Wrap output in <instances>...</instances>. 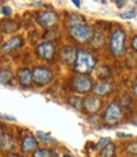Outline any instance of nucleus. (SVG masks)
<instances>
[{
	"mask_svg": "<svg viewBox=\"0 0 137 157\" xmlns=\"http://www.w3.org/2000/svg\"><path fill=\"white\" fill-rule=\"evenodd\" d=\"M0 118L3 121H9V122H15V118L10 117V115H6V114H0Z\"/></svg>",
	"mask_w": 137,
	"mask_h": 157,
	"instance_id": "obj_26",
	"label": "nucleus"
},
{
	"mask_svg": "<svg viewBox=\"0 0 137 157\" xmlns=\"http://www.w3.org/2000/svg\"><path fill=\"white\" fill-rule=\"evenodd\" d=\"M111 68L108 66H102L99 67V70H98V76H99L100 78H103V81L105 80L107 77H109L111 76Z\"/></svg>",
	"mask_w": 137,
	"mask_h": 157,
	"instance_id": "obj_21",
	"label": "nucleus"
},
{
	"mask_svg": "<svg viewBox=\"0 0 137 157\" xmlns=\"http://www.w3.org/2000/svg\"><path fill=\"white\" fill-rule=\"evenodd\" d=\"M37 22L43 28H52L58 23V15L52 10L41 12L37 15Z\"/></svg>",
	"mask_w": 137,
	"mask_h": 157,
	"instance_id": "obj_8",
	"label": "nucleus"
},
{
	"mask_svg": "<svg viewBox=\"0 0 137 157\" xmlns=\"http://www.w3.org/2000/svg\"><path fill=\"white\" fill-rule=\"evenodd\" d=\"M17 77H18V82L23 87H29L33 84V75L32 71L27 67H22L19 68L17 72Z\"/></svg>",
	"mask_w": 137,
	"mask_h": 157,
	"instance_id": "obj_11",
	"label": "nucleus"
},
{
	"mask_svg": "<svg viewBox=\"0 0 137 157\" xmlns=\"http://www.w3.org/2000/svg\"><path fill=\"white\" fill-rule=\"evenodd\" d=\"M68 23H70V27L77 25V24H85V19L77 14H70V17H68Z\"/></svg>",
	"mask_w": 137,
	"mask_h": 157,
	"instance_id": "obj_20",
	"label": "nucleus"
},
{
	"mask_svg": "<svg viewBox=\"0 0 137 157\" xmlns=\"http://www.w3.org/2000/svg\"><path fill=\"white\" fill-rule=\"evenodd\" d=\"M70 103L74 108H76V109H83V100L80 99V98H76V96H72L70 98Z\"/></svg>",
	"mask_w": 137,
	"mask_h": 157,
	"instance_id": "obj_22",
	"label": "nucleus"
},
{
	"mask_svg": "<svg viewBox=\"0 0 137 157\" xmlns=\"http://www.w3.org/2000/svg\"><path fill=\"white\" fill-rule=\"evenodd\" d=\"M113 89V86L111 82L108 81H99L96 85H94L93 91L95 94V96H107L108 94H111Z\"/></svg>",
	"mask_w": 137,
	"mask_h": 157,
	"instance_id": "obj_14",
	"label": "nucleus"
},
{
	"mask_svg": "<svg viewBox=\"0 0 137 157\" xmlns=\"http://www.w3.org/2000/svg\"><path fill=\"white\" fill-rule=\"evenodd\" d=\"M3 14L4 15H10L12 14V9L9 6H3Z\"/></svg>",
	"mask_w": 137,
	"mask_h": 157,
	"instance_id": "obj_28",
	"label": "nucleus"
},
{
	"mask_svg": "<svg viewBox=\"0 0 137 157\" xmlns=\"http://www.w3.org/2000/svg\"><path fill=\"white\" fill-rule=\"evenodd\" d=\"M14 80V75L9 68H3L0 70V84L3 85H10Z\"/></svg>",
	"mask_w": 137,
	"mask_h": 157,
	"instance_id": "obj_15",
	"label": "nucleus"
},
{
	"mask_svg": "<svg viewBox=\"0 0 137 157\" xmlns=\"http://www.w3.org/2000/svg\"><path fill=\"white\" fill-rule=\"evenodd\" d=\"M122 117H123L122 106L117 101H112L105 108V112L103 114V121L107 124H117L121 122Z\"/></svg>",
	"mask_w": 137,
	"mask_h": 157,
	"instance_id": "obj_4",
	"label": "nucleus"
},
{
	"mask_svg": "<svg viewBox=\"0 0 137 157\" xmlns=\"http://www.w3.org/2000/svg\"><path fill=\"white\" fill-rule=\"evenodd\" d=\"M76 56H77V51L72 46H65L61 51V60L66 65H74L75 60H76Z\"/></svg>",
	"mask_w": 137,
	"mask_h": 157,
	"instance_id": "obj_13",
	"label": "nucleus"
},
{
	"mask_svg": "<svg viewBox=\"0 0 137 157\" xmlns=\"http://www.w3.org/2000/svg\"><path fill=\"white\" fill-rule=\"evenodd\" d=\"M126 151H127V153L131 155V156H137V141L136 142H132L131 144L127 146Z\"/></svg>",
	"mask_w": 137,
	"mask_h": 157,
	"instance_id": "obj_23",
	"label": "nucleus"
},
{
	"mask_svg": "<svg viewBox=\"0 0 137 157\" xmlns=\"http://www.w3.org/2000/svg\"><path fill=\"white\" fill-rule=\"evenodd\" d=\"M8 157H22L21 155H15V153H12V155H9Z\"/></svg>",
	"mask_w": 137,
	"mask_h": 157,
	"instance_id": "obj_32",
	"label": "nucleus"
},
{
	"mask_svg": "<svg viewBox=\"0 0 137 157\" xmlns=\"http://www.w3.org/2000/svg\"><path fill=\"white\" fill-rule=\"evenodd\" d=\"M93 87H94L93 81L88 76L79 75L72 80V89L77 94H88L93 90Z\"/></svg>",
	"mask_w": 137,
	"mask_h": 157,
	"instance_id": "obj_6",
	"label": "nucleus"
},
{
	"mask_svg": "<svg viewBox=\"0 0 137 157\" xmlns=\"http://www.w3.org/2000/svg\"><path fill=\"white\" fill-rule=\"evenodd\" d=\"M135 17H136V12L135 10H130L127 13H121L119 14V18H122V19H132Z\"/></svg>",
	"mask_w": 137,
	"mask_h": 157,
	"instance_id": "obj_25",
	"label": "nucleus"
},
{
	"mask_svg": "<svg viewBox=\"0 0 137 157\" xmlns=\"http://www.w3.org/2000/svg\"><path fill=\"white\" fill-rule=\"evenodd\" d=\"M36 138H37L38 143H46V144H47V143H52V142H53L52 137H51L50 134L42 132V131L36 132Z\"/></svg>",
	"mask_w": 137,
	"mask_h": 157,
	"instance_id": "obj_19",
	"label": "nucleus"
},
{
	"mask_svg": "<svg viewBox=\"0 0 137 157\" xmlns=\"http://www.w3.org/2000/svg\"><path fill=\"white\" fill-rule=\"evenodd\" d=\"M131 46H132V48L137 52V36H135L133 38H132V41H131Z\"/></svg>",
	"mask_w": 137,
	"mask_h": 157,
	"instance_id": "obj_27",
	"label": "nucleus"
},
{
	"mask_svg": "<svg viewBox=\"0 0 137 157\" xmlns=\"http://www.w3.org/2000/svg\"><path fill=\"white\" fill-rule=\"evenodd\" d=\"M111 52L114 56H122L126 50V33L123 29H115L109 38Z\"/></svg>",
	"mask_w": 137,
	"mask_h": 157,
	"instance_id": "obj_2",
	"label": "nucleus"
},
{
	"mask_svg": "<svg viewBox=\"0 0 137 157\" xmlns=\"http://www.w3.org/2000/svg\"><path fill=\"white\" fill-rule=\"evenodd\" d=\"M32 157H57V155L50 148H37L33 152Z\"/></svg>",
	"mask_w": 137,
	"mask_h": 157,
	"instance_id": "obj_18",
	"label": "nucleus"
},
{
	"mask_svg": "<svg viewBox=\"0 0 137 157\" xmlns=\"http://www.w3.org/2000/svg\"><path fill=\"white\" fill-rule=\"evenodd\" d=\"M32 75H33V82L37 85V86H46L48 85L52 78H53V75H52V71L50 68H47L45 66H37L32 70Z\"/></svg>",
	"mask_w": 137,
	"mask_h": 157,
	"instance_id": "obj_5",
	"label": "nucleus"
},
{
	"mask_svg": "<svg viewBox=\"0 0 137 157\" xmlns=\"http://www.w3.org/2000/svg\"><path fill=\"white\" fill-rule=\"evenodd\" d=\"M118 137H131V134H124V133H117Z\"/></svg>",
	"mask_w": 137,
	"mask_h": 157,
	"instance_id": "obj_31",
	"label": "nucleus"
},
{
	"mask_svg": "<svg viewBox=\"0 0 137 157\" xmlns=\"http://www.w3.org/2000/svg\"><path fill=\"white\" fill-rule=\"evenodd\" d=\"M96 66V58L86 50H79L74 63V71L79 75L86 76L90 74Z\"/></svg>",
	"mask_w": 137,
	"mask_h": 157,
	"instance_id": "obj_1",
	"label": "nucleus"
},
{
	"mask_svg": "<svg viewBox=\"0 0 137 157\" xmlns=\"http://www.w3.org/2000/svg\"><path fill=\"white\" fill-rule=\"evenodd\" d=\"M22 152L28 153V152H34L38 148V141L34 136L32 134H27L23 137L22 140V144H21Z\"/></svg>",
	"mask_w": 137,
	"mask_h": 157,
	"instance_id": "obj_12",
	"label": "nucleus"
},
{
	"mask_svg": "<svg viewBox=\"0 0 137 157\" xmlns=\"http://www.w3.org/2000/svg\"><path fill=\"white\" fill-rule=\"evenodd\" d=\"M132 91H133V94L137 96V84H135V85H133V87H132Z\"/></svg>",
	"mask_w": 137,
	"mask_h": 157,
	"instance_id": "obj_30",
	"label": "nucleus"
},
{
	"mask_svg": "<svg viewBox=\"0 0 137 157\" xmlns=\"http://www.w3.org/2000/svg\"><path fill=\"white\" fill-rule=\"evenodd\" d=\"M74 4H75V5L77 6V8H79V6H80V3H77V2H74Z\"/></svg>",
	"mask_w": 137,
	"mask_h": 157,
	"instance_id": "obj_33",
	"label": "nucleus"
},
{
	"mask_svg": "<svg viewBox=\"0 0 137 157\" xmlns=\"http://www.w3.org/2000/svg\"><path fill=\"white\" fill-rule=\"evenodd\" d=\"M114 153H115V146L113 142H109L105 147H103L100 150L99 156L100 157H114Z\"/></svg>",
	"mask_w": 137,
	"mask_h": 157,
	"instance_id": "obj_17",
	"label": "nucleus"
},
{
	"mask_svg": "<svg viewBox=\"0 0 137 157\" xmlns=\"http://www.w3.org/2000/svg\"><path fill=\"white\" fill-rule=\"evenodd\" d=\"M14 146H15V142H14V138L12 136H6L4 137V140L2 142V144H0V150L4 151V152H10L13 148H14Z\"/></svg>",
	"mask_w": 137,
	"mask_h": 157,
	"instance_id": "obj_16",
	"label": "nucleus"
},
{
	"mask_svg": "<svg viewBox=\"0 0 137 157\" xmlns=\"http://www.w3.org/2000/svg\"><path fill=\"white\" fill-rule=\"evenodd\" d=\"M4 137H5V134H4V131H3V127L0 125V144H2V142H3V140H4Z\"/></svg>",
	"mask_w": 137,
	"mask_h": 157,
	"instance_id": "obj_29",
	"label": "nucleus"
},
{
	"mask_svg": "<svg viewBox=\"0 0 137 157\" xmlns=\"http://www.w3.org/2000/svg\"><path fill=\"white\" fill-rule=\"evenodd\" d=\"M102 108V100L99 96H88L83 100V110L88 114H96Z\"/></svg>",
	"mask_w": 137,
	"mask_h": 157,
	"instance_id": "obj_9",
	"label": "nucleus"
},
{
	"mask_svg": "<svg viewBox=\"0 0 137 157\" xmlns=\"http://www.w3.org/2000/svg\"><path fill=\"white\" fill-rule=\"evenodd\" d=\"M109 142H112V141H111V138H108V137H104V138H100V140H99V142L96 143V148H100V150H102L103 147H105V146L108 144Z\"/></svg>",
	"mask_w": 137,
	"mask_h": 157,
	"instance_id": "obj_24",
	"label": "nucleus"
},
{
	"mask_svg": "<svg viewBox=\"0 0 137 157\" xmlns=\"http://www.w3.org/2000/svg\"><path fill=\"white\" fill-rule=\"evenodd\" d=\"M22 46H23V38L21 36H15L10 39H8V41L2 46L0 51H2L3 53H10L13 51L19 50Z\"/></svg>",
	"mask_w": 137,
	"mask_h": 157,
	"instance_id": "obj_10",
	"label": "nucleus"
},
{
	"mask_svg": "<svg viewBox=\"0 0 137 157\" xmlns=\"http://www.w3.org/2000/svg\"><path fill=\"white\" fill-rule=\"evenodd\" d=\"M68 33H70V36L74 41L79 42V43H85L93 38L92 28L86 24L72 25V27H70V29H68Z\"/></svg>",
	"mask_w": 137,
	"mask_h": 157,
	"instance_id": "obj_3",
	"label": "nucleus"
},
{
	"mask_svg": "<svg viewBox=\"0 0 137 157\" xmlns=\"http://www.w3.org/2000/svg\"><path fill=\"white\" fill-rule=\"evenodd\" d=\"M37 56L46 61H52L56 55V46L53 42H43L41 44H38L36 48Z\"/></svg>",
	"mask_w": 137,
	"mask_h": 157,
	"instance_id": "obj_7",
	"label": "nucleus"
}]
</instances>
